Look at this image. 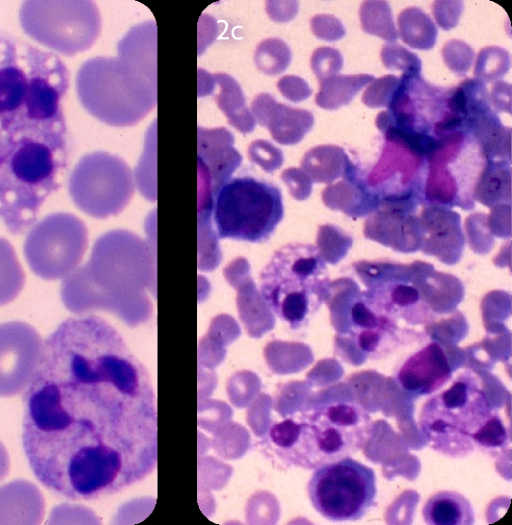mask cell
<instances>
[{
	"label": "cell",
	"instance_id": "6da1fadb",
	"mask_svg": "<svg viewBox=\"0 0 512 525\" xmlns=\"http://www.w3.org/2000/svg\"><path fill=\"white\" fill-rule=\"evenodd\" d=\"M23 402L24 452L35 477L57 495L100 499L157 466L151 377L98 316L68 318L43 341Z\"/></svg>",
	"mask_w": 512,
	"mask_h": 525
},
{
	"label": "cell",
	"instance_id": "7a4b0ae2",
	"mask_svg": "<svg viewBox=\"0 0 512 525\" xmlns=\"http://www.w3.org/2000/svg\"><path fill=\"white\" fill-rule=\"evenodd\" d=\"M69 81L56 53L0 33V220L12 235L36 223L65 179Z\"/></svg>",
	"mask_w": 512,
	"mask_h": 525
},
{
	"label": "cell",
	"instance_id": "3957f363",
	"mask_svg": "<svg viewBox=\"0 0 512 525\" xmlns=\"http://www.w3.org/2000/svg\"><path fill=\"white\" fill-rule=\"evenodd\" d=\"M117 57H94L78 69L75 87L82 107L99 121L132 126L157 104V27L133 26L118 42Z\"/></svg>",
	"mask_w": 512,
	"mask_h": 525
},
{
	"label": "cell",
	"instance_id": "277c9868",
	"mask_svg": "<svg viewBox=\"0 0 512 525\" xmlns=\"http://www.w3.org/2000/svg\"><path fill=\"white\" fill-rule=\"evenodd\" d=\"M372 434L371 416L357 404L340 402L273 423L267 441L282 462L315 470L362 450Z\"/></svg>",
	"mask_w": 512,
	"mask_h": 525
},
{
	"label": "cell",
	"instance_id": "5b68a950",
	"mask_svg": "<svg viewBox=\"0 0 512 525\" xmlns=\"http://www.w3.org/2000/svg\"><path fill=\"white\" fill-rule=\"evenodd\" d=\"M267 308L296 330L304 327L327 299L326 261L311 244L289 243L274 252L259 276Z\"/></svg>",
	"mask_w": 512,
	"mask_h": 525
},
{
	"label": "cell",
	"instance_id": "8992f818",
	"mask_svg": "<svg viewBox=\"0 0 512 525\" xmlns=\"http://www.w3.org/2000/svg\"><path fill=\"white\" fill-rule=\"evenodd\" d=\"M491 414L481 380L472 372H463L422 405L418 422L433 450L461 458L474 451L473 438Z\"/></svg>",
	"mask_w": 512,
	"mask_h": 525
},
{
	"label": "cell",
	"instance_id": "52a82bcc",
	"mask_svg": "<svg viewBox=\"0 0 512 525\" xmlns=\"http://www.w3.org/2000/svg\"><path fill=\"white\" fill-rule=\"evenodd\" d=\"M212 213L219 238L262 243L283 219L282 193L265 180L236 177L218 190Z\"/></svg>",
	"mask_w": 512,
	"mask_h": 525
},
{
	"label": "cell",
	"instance_id": "ba28073f",
	"mask_svg": "<svg viewBox=\"0 0 512 525\" xmlns=\"http://www.w3.org/2000/svg\"><path fill=\"white\" fill-rule=\"evenodd\" d=\"M19 22L31 39L65 56L88 50L101 30L100 12L89 0L25 1Z\"/></svg>",
	"mask_w": 512,
	"mask_h": 525
},
{
	"label": "cell",
	"instance_id": "9c48e42d",
	"mask_svg": "<svg viewBox=\"0 0 512 525\" xmlns=\"http://www.w3.org/2000/svg\"><path fill=\"white\" fill-rule=\"evenodd\" d=\"M487 160L471 134L459 132L441 141L427 159L423 203L471 210Z\"/></svg>",
	"mask_w": 512,
	"mask_h": 525
},
{
	"label": "cell",
	"instance_id": "30bf717a",
	"mask_svg": "<svg viewBox=\"0 0 512 525\" xmlns=\"http://www.w3.org/2000/svg\"><path fill=\"white\" fill-rule=\"evenodd\" d=\"M307 492L312 506L324 518L359 520L374 505L376 475L372 468L345 457L316 468Z\"/></svg>",
	"mask_w": 512,
	"mask_h": 525
},
{
	"label": "cell",
	"instance_id": "8fae6325",
	"mask_svg": "<svg viewBox=\"0 0 512 525\" xmlns=\"http://www.w3.org/2000/svg\"><path fill=\"white\" fill-rule=\"evenodd\" d=\"M68 192L76 207L91 217L104 219L117 215L134 194L132 171L118 156L92 152L73 168Z\"/></svg>",
	"mask_w": 512,
	"mask_h": 525
},
{
	"label": "cell",
	"instance_id": "7c38bea8",
	"mask_svg": "<svg viewBox=\"0 0 512 525\" xmlns=\"http://www.w3.org/2000/svg\"><path fill=\"white\" fill-rule=\"evenodd\" d=\"M87 246L85 223L74 214L56 212L28 230L23 251L35 275L44 280H57L77 269Z\"/></svg>",
	"mask_w": 512,
	"mask_h": 525
},
{
	"label": "cell",
	"instance_id": "4fadbf2b",
	"mask_svg": "<svg viewBox=\"0 0 512 525\" xmlns=\"http://www.w3.org/2000/svg\"><path fill=\"white\" fill-rule=\"evenodd\" d=\"M198 216L211 217L218 190L240 166L233 134L224 127L197 129Z\"/></svg>",
	"mask_w": 512,
	"mask_h": 525
},
{
	"label": "cell",
	"instance_id": "5bb4252c",
	"mask_svg": "<svg viewBox=\"0 0 512 525\" xmlns=\"http://www.w3.org/2000/svg\"><path fill=\"white\" fill-rule=\"evenodd\" d=\"M43 341L23 321L0 323V396H14L28 386L38 365Z\"/></svg>",
	"mask_w": 512,
	"mask_h": 525
},
{
	"label": "cell",
	"instance_id": "9a60e30c",
	"mask_svg": "<svg viewBox=\"0 0 512 525\" xmlns=\"http://www.w3.org/2000/svg\"><path fill=\"white\" fill-rule=\"evenodd\" d=\"M416 209L380 204L364 224V236L398 252H415L421 247V226Z\"/></svg>",
	"mask_w": 512,
	"mask_h": 525
},
{
	"label": "cell",
	"instance_id": "2e32d148",
	"mask_svg": "<svg viewBox=\"0 0 512 525\" xmlns=\"http://www.w3.org/2000/svg\"><path fill=\"white\" fill-rule=\"evenodd\" d=\"M419 221L422 235L420 250L437 257L444 264H456L465 245L459 213L444 206L426 205Z\"/></svg>",
	"mask_w": 512,
	"mask_h": 525
},
{
	"label": "cell",
	"instance_id": "e0dca14e",
	"mask_svg": "<svg viewBox=\"0 0 512 525\" xmlns=\"http://www.w3.org/2000/svg\"><path fill=\"white\" fill-rule=\"evenodd\" d=\"M452 378V367L443 347L430 342L411 354L399 367L396 380L411 396H425L441 389Z\"/></svg>",
	"mask_w": 512,
	"mask_h": 525
},
{
	"label": "cell",
	"instance_id": "ac0fdd59",
	"mask_svg": "<svg viewBox=\"0 0 512 525\" xmlns=\"http://www.w3.org/2000/svg\"><path fill=\"white\" fill-rule=\"evenodd\" d=\"M250 112L282 145L299 143L314 125L311 112L279 103L269 93L258 94L250 105Z\"/></svg>",
	"mask_w": 512,
	"mask_h": 525
},
{
	"label": "cell",
	"instance_id": "d6986e66",
	"mask_svg": "<svg viewBox=\"0 0 512 525\" xmlns=\"http://www.w3.org/2000/svg\"><path fill=\"white\" fill-rule=\"evenodd\" d=\"M343 180L327 186L322 193L324 204L349 217L370 215L380 205L378 196L368 187L360 170L351 161Z\"/></svg>",
	"mask_w": 512,
	"mask_h": 525
},
{
	"label": "cell",
	"instance_id": "ffe728a7",
	"mask_svg": "<svg viewBox=\"0 0 512 525\" xmlns=\"http://www.w3.org/2000/svg\"><path fill=\"white\" fill-rule=\"evenodd\" d=\"M45 501L36 485L15 480L0 487V524H39Z\"/></svg>",
	"mask_w": 512,
	"mask_h": 525
},
{
	"label": "cell",
	"instance_id": "44dd1931",
	"mask_svg": "<svg viewBox=\"0 0 512 525\" xmlns=\"http://www.w3.org/2000/svg\"><path fill=\"white\" fill-rule=\"evenodd\" d=\"M447 108L464 132L470 134L476 121L492 111L486 84L474 78L462 81L448 91Z\"/></svg>",
	"mask_w": 512,
	"mask_h": 525
},
{
	"label": "cell",
	"instance_id": "7402d4cb",
	"mask_svg": "<svg viewBox=\"0 0 512 525\" xmlns=\"http://www.w3.org/2000/svg\"><path fill=\"white\" fill-rule=\"evenodd\" d=\"M422 516L429 525H471L474 512L469 500L452 490L438 491L430 496L422 508Z\"/></svg>",
	"mask_w": 512,
	"mask_h": 525
},
{
	"label": "cell",
	"instance_id": "603a6c76",
	"mask_svg": "<svg viewBox=\"0 0 512 525\" xmlns=\"http://www.w3.org/2000/svg\"><path fill=\"white\" fill-rule=\"evenodd\" d=\"M212 76L219 88L215 101L225 114L228 123L243 134L252 132L256 121L246 106L240 84L225 73H217Z\"/></svg>",
	"mask_w": 512,
	"mask_h": 525
},
{
	"label": "cell",
	"instance_id": "cb8c5ba5",
	"mask_svg": "<svg viewBox=\"0 0 512 525\" xmlns=\"http://www.w3.org/2000/svg\"><path fill=\"white\" fill-rule=\"evenodd\" d=\"M350 163V158L341 147L319 145L305 153L301 167L312 182L332 183L344 176Z\"/></svg>",
	"mask_w": 512,
	"mask_h": 525
},
{
	"label": "cell",
	"instance_id": "d4e9b609",
	"mask_svg": "<svg viewBox=\"0 0 512 525\" xmlns=\"http://www.w3.org/2000/svg\"><path fill=\"white\" fill-rule=\"evenodd\" d=\"M470 134L487 161H511V129L502 124L493 110L476 121Z\"/></svg>",
	"mask_w": 512,
	"mask_h": 525
},
{
	"label": "cell",
	"instance_id": "484cf974",
	"mask_svg": "<svg viewBox=\"0 0 512 525\" xmlns=\"http://www.w3.org/2000/svg\"><path fill=\"white\" fill-rule=\"evenodd\" d=\"M475 200L489 208L511 203L510 162L487 161L476 185Z\"/></svg>",
	"mask_w": 512,
	"mask_h": 525
},
{
	"label": "cell",
	"instance_id": "4316f807",
	"mask_svg": "<svg viewBox=\"0 0 512 525\" xmlns=\"http://www.w3.org/2000/svg\"><path fill=\"white\" fill-rule=\"evenodd\" d=\"M374 79V76L369 74L333 75L320 83L315 102L323 109H338L348 105L357 93Z\"/></svg>",
	"mask_w": 512,
	"mask_h": 525
},
{
	"label": "cell",
	"instance_id": "83f0119b",
	"mask_svg": "<svg viewBox=\"0 0 512 525\" xmlns=\"http://www.w3.org/2000/svg\"><path fill=\"white\" fill-rule=\"evenodd\" d=\"M399 34L409 47L429 50L434 47L438 30L435 23L418 7H408L397 18Z\"/></svg>",
	"mask_w": 512,
	"mask_h": 525
},
{
	"label": "cell",
	"instance_id": "f1b7e54d",
	"mask_svg": "<svg viewBox=\"0 0 512 525\" xmlns=\"http://www.w3.org/2000/svg\"><path fill=\"white\" fill-rule=\"evenodd\" d=\"M24 284L25 273L13 245L0 237V306L13 301Z\"/></svg>",
	"mask_w": 512,
	"mask_h": 525
},
{
	"label": "cell",
	"instance_id": "f546056e",
	"mask_svg": "<svg viewBox=\"0 0 512 525\" xmlns=\"http://www.w3.org/2000/svg\"><path fill=\"white\" fill-rule=\"evenodd\" d=\"M361 27L367 34L395 43L398 33L389 3L384 0L364 1L359 9Z\"/></svg>",
	"mask_w": 512,
	"mask_h": 525
},
{
	"label": "cell",
	"instance_id": "4dcf8cb0",
	"mask_svg": "<svg viewBox=\"0 0 512 525\" xmlns=\"http://www.w3.org/2000/svg\"><path fill=\"white\" fill-rule=\"evenodd\" d=\"M292 54L289 46L278 38H268L261 41L254 52V62L257 68L267 75H277L287 69Z\"/></svg>",
	"mask_w": 512,
	"mask_h": 525
},
{
	"label": "cell",
	"instance_id": "1f68e13d",
	"mask_svg": "<svg viewBox=\"0 0 512 525\" xmlns=\"http://www.w3.org/2000/svg\"><path fill=\"white\" fill-rule=\"evenodd\" d=\"M510 68L509 52L499 46H488L479 51L475 66L474 79L486 84L499 81Z\"/></svg>",
	"mask_w": 512,
	"mask_h": 525
},
{
	"label": "cell",
	"instance_id": "d6a6232c",
	"mask_svg": "<svg viewBox=\"0 0 512 525\" xmlns=\"http://www.w3.org/2000/svg\"><path fill=\"white\" fill-rule=\"evenodd\" d=\"M352 243V238L334 225L326 224L318 228L317 249L330 264H336L345 257Z\"/></svg>",
	"mask_w": 512,
	"mask_h": 525
},
{
	"label": "cell",
	"instance_id": "836d02e7",
	"mask_svg": "<svg viewBox=\"0 0 512 525\" xmlns=\"http://www.w3.org/2000/svg\"><path fill=\"white\" fill-rule=\"evenodd\" d=\"M475 448H481L489 453L498 452L509 447L510 432L501 417L493 413L475 434L473 438Z\"/></svg>",
	"mask_w": 512,
	"mask_h": 525
},
{
	"label": "cell",
	"instance_id": "e575fe53",
	"mask_svg": "<svg viewBox=\"0 0 512 525\" xmlns=\"http://www.w3.org/2000/svg\"><path fill=\"white\" fill-rule=\"evenodd\" d=\"M380 56L383 65L389 70L402 71L407 76H421L422 64L419 57L397 43L383 45Z\"/></svg>",
	"mask_w": 512,
	"mask_h": 525
},
{
	"label": "cell",
	"instance_id": "d590c367",
	"mask_svg": "<svg viewBox=\"0 0 512 525\" xmlns=\"http://www.w3.org/2000/svg\"><path fill=\"white\" fill-rule=\"evenodd\" d=\"M401 85V77L385 75L374 79L365 89L362 102L369 108L388 107Z\"/></svg>",
	"mask_w": 512,
	"mask_h": 525
},
{
	"label": "cell",
	"instance_id": "8d00e7d4",
	"mask_svg": "<svg viewBox=\"0 0 512 525\" xmlns=\"http://www.w3.org/2000/svg\"><path fill=\"white\" fill-rule=\"evenodd\" d=\"M442 58L448 69L461 76L471 68L474 51L466 42L453 39L444 44Z\"/></svg>",
	"mask_w": 512,
	"mask_h": 525
},
{
	"label": "cell",
	"instance_id": "74e56055",
	"mask_svg": "<svg viewBox=\"0 0 512 525\" xmlns=\"http://www.w3.org/2000/svg\"><path fill=\"white\" fill-rule=\"evenodd\" d=\"M310 66L319 83L338 74L343 67V57L339 50L323 46L314 50Z\"/></svg>",
	"mask_w": 512,
	"mask_h": 525
},
{
	"label": "cell",
	"instance_id": "f35d334b",
	"mask_svg": "<svg viewBox=\"0 0 512 525\" xmlns=\"http://www.w3.org/2000/svg\"><path fill=\"white\" fill-rule=\"evenodd\" d=\"M248 157L267 173L279 169L284 161L281 149L264 139L255 140L249 145Z\"/></svg>",
	"mask_w": 512,
	"mask_h": 525
},
{
	"label": "cell",
	"instance_id": "ab89813d",
	"mask_svg": "<svg viewBox=\"0 0 512 525\" xmlns=\"http://www.w3.org/2000/svg\"><path fill=\"white\" fill-rule=\"evenodd\" d=\"M465 228L471 248L488 247L489 250L491 249L493 237L488 227L486 214H471L465 220Z\"/></svg>",
	"mask_w": 512,
	"mask_h": 525
},
{
	"label": "cell",
	"instance_id": "60d3db41",
	"mask_svg": "<svg viewBox=\"0 0 512 525\" xmlns=\"http://www.w3.org/2000/svg\"><path fill=\"white\" fill-rule=\"evenodd\" d=\"M463 8L460 0H437L432 4L435 21L443 30H450L458 25Z\"/></svg>",
	"mask_w": 512,
	"mask_h": 525
},
{
	"label": "cell",
	"instance_id": "b9f144b4",
	"mask_svg": "<svg viewBox=\"0 0 512 525\" xmlns=\"http://www.w3.org/2000/svg\"><path fill=\"white\" fill-rule=\"evenodd\" d=\"M312 33L319 39L333 42L346 34L342 22L333 15L320 14L310 21Z\"/></svg>",
	"mask_w": 512,
	"mask_h": 525
},
{
	"label": "cell",
	"instance_id": "7bdbcfd3",
	"mask_svg": "<svg viewBox=\"0 0 512 525\" xmlns=\"http://www.w3.org/2000/svg\"><path fill=\"white\" fill-rule=\"evenodd\" d=\"M281 179L294 199L302 201L310 196L312 180L302 169L295 167L285 169L281 173Z\"/></svg>",
	"mask_w": 512,
	"mask_h": 525
},
{
	"label": "cell",
	"instance_id": "ee69618b",
	"mask_svg": "<svg viewBox=\"0 0 512 525\" xmlns=\"http://www.w3.org/2000/svg\"><path fill=\"white\" fill-rule=\"evenodd\" d=\"M278 90L289 101L300 102L310 97L312 90L308 83L296 75H285L277 83Z\"/></svg>",
	"mask_w": 512,
	"mask_h": 525
},
{
	"label": "cell",
	"instance_id": "f6af8a7d",
	"mask_svg": "<svg viewBox=\"0 0 512 525\" xmlns=\"http://www.w3.org/2000/svg\"><path fill=\"white\" fill-rule=\"evenodd\" d=\"M510 204H498L491 208L487 223L492 234L498 237H510Z\"/></svg>",
	"mask_w": 512,
	"mask_h": 525
},
{
	"label": "cell",
	"instance_id": "bcb514c9",
	"mask_svg": "<svg viewBox=\"0 0 512 525\" xmlns=\"http://www.w3.org/2000/svg\"><path fill=\"white\" fill-rule=\"evenodd\" d=\"M511 85L504 81H496L489 94L490 104L496 112L511 113Z\"/></svg>",
	"mask_w": 512,
	"mask_h": 525
},
{
	"label": "cell",
	"instance_id": "7dc6e473",
	"mask_svg": "<svg viewBox=\"0 0 512 525\" xmlns=\"http://www.w3.org/2000/svg\"><path fill=\"white\" fill-rule=\"evenodd\" d=\"M270 17L278 22H287L292 20L298 11V2L296 1H281V2H267L266 7Z\"/></svg>",
	"mask_w": 512,
	"mask_h": 525
},
{
	"label": "cell",
	"instance_id": "c3c4849f",
	"mask_svg": "<svg viewBox=\"0 0 512 525\" xmlns=\"http://www.w3.org/2000/svg\"><path fill=\"white\" fill-rule=\"evenodd\" d=\"M10 468V460L5 446L0 442V483L7 476Z\"/></svg>",
	"mask_w": 512,
	"mask_h": 525
}]
</instances>
